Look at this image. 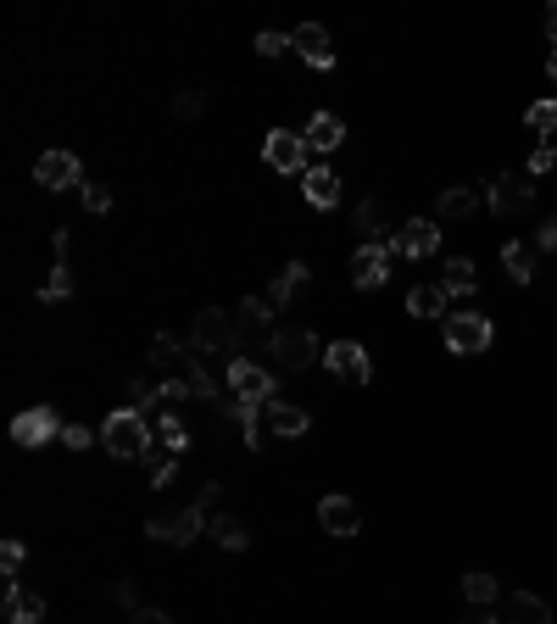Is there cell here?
I'll return each mask as SVG.
<instances>
[{
	"instance_id": "43",
	"label": "cell",
	"mask_w": 557,
	"mask_h": 624,
	"mask_svg": "<svg viewBox=\"0 0 557 624\" xmlns=\"http://www.w3.org/2000/svg\"><path fill=\"white\" fill-rule=\"evenodd\" d=\"M134 624H173L162 608H134Z\"/></svg>"
},
{
	"instance_id": "5",
	"label": "cell",
	"mask_w": 557,
	"mask_h": 624,
	"mask_svg": "<svg viewBox=\"0 0 557 624\" xmlns=\"http://www.w3.org/2000/svg\"><path fill=\"white\" fill-rule=\"evenodd\" d=\"M268 357H279V368H312V363H324V346H318V335H312L307 324L301 329H273Z\"/></svg>"
},
{
	"instance_id": "45",
	"label": "cell",
	"mask_w": 557,
	"mask_h": 624,
	"mask_svg": "<svg viewBox=\"0 0 557 624\" xmlns=\"http://www.w3.org/2000/svg\"><path fill=\"white\" fill-rule=\"evenodd\" d=\"M457 624H502V619H491V613H468V619H457Z\"/></svg>"
},
{
	"instance_id": "1",
	"label": "cell",
	"mask_w": 557,
	"mask_h": 624,
	"mask_svg": "<svg viewBox=\"0 0 557 624\" xmlns=\"http://www.w3.org/2000/svg\"><path fill=\"white\" fill-rule=\"evenodd\" d=\"M101 446L117 457V463H156V457H168L162 446H156L151 418L134 413V407H117V413H106V424H101Z\"/></svg>"
},
{
	"instance_id": "16",
	"label": "cell",
	"mask_w": 557,
	"mask_h": 624,
	"mask_svg": "<svg viewBox=\"0 0 557 624\" xmlns=\"http://www.w3.org/2000/svg\"><path fill=\"white\" fill-rule=\"evenodd\" d=\"M318 524H324L329 535H340V541H351V535L363 530V513H357L351 496H324V502H318Z\"/></svg>"
},
{
	"instance_id": "44",
	"label": "cell",
	"mask_w": 557,
	"mask_h": 624,
	"mask_svg": "<svg viewBox=\"0 0 557 624\" xmlns=\"http://www.w3.org/2000/svg\"><path fill=\"white\" fill-rule=\"evenodd\" d=\"M541 246H546V251H557V218H546V223H541Z\"/></svg>"
},
{
	"instance_id": "38",
	"label": "cell",
	"mask_w": 557,
	"mask_h": 624,
	"mask_svg": "<svg viewBox=\"0 0 557 624\" xmlns=\"http://www.w3.org/2000/svg\"><path fill=\"white\" fill-rule=\"evenodd\" d=\"M173 480H179V457H156V463H151V485H156V491H168Z\"/></svg>"
},
{
	"instance_id": "27",
	"label": "cell",
	"mask_w": 557,
	"mask_h": 624,
	"mask_svg": "<svg viewBox=\"0 0 557 624\" xmlns=\"http://www.w3.org/2000/svg\"><path fill=\"white\" fill-rule=\"evenodd\" d=\"M184 357H190V340H184V335H168V329H162V335L151 340V363H156V368L179 374V368H184Z\"/></svg>"
},
{
	"instance_id": "21",
	"label": "cell",
	"mask_w": 557,
	"mask_h": 624,
	"mask_svg": "<svg viewBox=\"0 0 557 624\" xmlns=\"http://www.w3.org/2000/svg\"><path fill=\"white\" fill-rule=\"evenodd\" d=\"M268 429H273V435H285V441H296V435H307V429H312V413L273 396V402H268Z\"/></svg>"
},
{
	"instance_id": "9",
	"label": "cell",
	"mask_w": 557,
	"mask_h": 624,
	"mask_svg": "<svg viewBox=\"0 0 557 624\" xmlns=\"http://www.w3.org/2000/svg\"><path fill=\"white\" fill-rule=\"evenodd\" d=\"M51 441H62V418L51 413V407H28V413H17L12 418V446H51Z\"/></svg>"
},
{
	"instance_id": "8",
	"label": "cell",
	"mask_w": 557,
	"mask_h": 624,
	"mask_svg": "<svg viewBox=\"0 0 557 624\" xmlns=\"http://www.w3.org/2000/svg\"><path fill=\"white\" fill-rule=\"evenodd\" d=\"M324 368L335 379H351V385H368V379H374V363H368L363 340H335V346H324Z\"/></svg>"
},
{
	"instance_id": "2",
	"label": "cell",
	"mask_w": 557,
	"mask_h": 624,
	"mask_svg": "<svg viewBox=\"0 0 557 624\" xmlns=\"http://www.w3.org/2000/svg\"><path fill=\"white\" fill-rule=\"evenodd\" d=\"M190 351L195 357H240V324H229V312L207 307V312H195V324H190Z\"/></svg>"
},
{
	"instance_id": "25",
	"label": "cell",
	"mask_w": 557,
	"mask_h": 624,
	"mask_svg": "<svg viewBox=\"0 0 557 624\" xmlns=\"http://www.w3.org/2000/svg\"><path fill=\"white\" fill-rule=\"evenodd\" d=\"M207 535L223 546V552H246V546H251V530H246L240 519H234V513H212Z\"/></svg>"
},
{
	"instance_id": "17",
	"label": "cell",
	"mask_w": 557,
	"mask_h": 624,
	"mask_svg": "<svg viewBox=\"0 0 557 624\" xmlns=\"http://www.w3.org/2000/svg\"><path fill=\"white\" fill-rule=\"evenodd\" d=\"M51 246H56V268H51V279L39 285V301H62V296H73V262H67V229H56V234H51Z\"/></svg>"
},
{
	"instance_id": "29",
	"label": "cell",
	"mask_w": 557,
	"mask_h": 624,
	"mask_svg": "<svg viewBox=\"0 0 557 624\" xmlns=\"http://www.w3.org/2000/svg\"><path fill=\"white\" fill-rule=\"evenodd\" d=\"M502 268H507L513 285H530V279H535V251L519 246V240H507V246H502Z\"/></svg>"
},
{
	"instance_id": "3",
	"label": "cell",
	"mask_w": 557,
	"mask_h": 624,
	"mask_svg": "<svg viewBox=\"0 0 557 624\" xmlns=\"http://www.w3.org/2000/svg\"><path fill=\"white\" fill-rule=\"evenodd\" d=\"M145 535L168 546H190L207 535V507L190 502V507H173V513H156V519H145Z\"/></svg>"
},
{
	"instance_id": "22",
	"label": "cell",
	"mask_w": 557,
	"mask_h": 624,
	"mask_svg": "<svg viewBox=\"0 0 557 624\" xmlns=\"http://www.w3.org/2000/svg\"><path fill=\"white\" fill-rule=\"evenodd\" d=\"M307 262H285V268H279V279H273L268 285V307H290V301H296V290H307Z\"/></svg>"
},
{
	"instance_id": "30",
	"label": "cell",
	"mask_w": 557,
	"mask_h": 624,
	"mask_svg": "<svg viewBox=\"0 0 557 624\" xmlns=\"http://www.w3.org/2000/svg\"><path fill=\"white\" fill-rule=\"evenodd\" d=\"M446 290L441 285H413L407 290V312H413V318H435V312H446Z\"/></svg>"
},
{
	"instance_id": "41",
	"label": "cell",
	"mask_w": 557,
	"mask_h": 624,
	"mask_svg": "<svg viewBox=\"0 0 557 624\" xmlns=\"http://www.w3.org/2000/svg\"><path fill=\"white\" fill-rule=\"evenodd\" d=\"M112 602H117V608H140V591H134V580H117V585H112Z\"/></svg>"
},
{
	"instance_id": "39",
	"label": "cell",
	"mask_w": 557,
	"mask_h": 624,
	"mask_svg": "<svg viewBox=\"0 0 557 624\" xmlns=\"http://www.w3.org/2000/svg\"><path fill=\"white\" fill-rule=\"evenodd\" d=\"M201 106H207V95H201V90H179V95H173V117H201Z\"/></svg>"
},
{
	"instance_id": "18",
	"label": "cell",
	"mask_w": 557,
	"mask_h": 624,
	"mask_svg": "<svg viewBox=\"0 0 557 624\" xmlns=\"http://www.w3.org/2000/svg\"><path fill=\"white\" fill-rule=\"evenodd\" d=\"M301 140H307V151H340V145H346V123H340L335 112H312V123H307V134H301Z\"/></svg>"
},
{
	"instance_id": "14",
	"label": "cell",
	"mask_w": 557,
	"mask_h": 624,
	"mask_svg": "<svg viewBox=\"0 0 557 624\" xmlns=\"http://www.w3.org/2000/svg\"><path fill=\"white\" fill-rule=\"evenodd\" d=\"M290 45H296V56L307 67H318V73H329V67H335V45H329V28L324 23H301L296 34H290Z\"/></svg>"
},
{
	"instance_id": "36",
	"label": "cell",
	"mask_w": 557,
	"mask_h": 624,
	"mask_svg": "<svg viewBox=\"0 0 557 624\" xmlns=\"http://www.w3.org/2000/svg\"><path fill=\"white\" fill-rule=\"evenodd\" d=\"M23 558H28V546H23V541H6V546H0V574H6V580H17Z\"/></svg>"
},
{
	"instance_id": "7",
	"label": "cell",
	"mask_w": 557,
	"mask_h": 624,
	"mask_svg": "<svg viewBox=\"0 0 557 624\" xmlns=\"http://www.w3.org/2000/svg\"><path fill=\"white\" fill-rule=\"evenodd\" d=\"M530 201H535V184L524 179V173H496V179L485 184V207H491L496 218H519Z\"/></svg>"
},
{
	"instance_id": "46",
	"label": "cell",
	"mask_w": 557,
	"mask_h": 624,
	"mask_svg": "<svg viewBox=\"0 0 557 624\" xmlns=\"http://www.w3.org/2000/svg\"><path fill=\"white\" fill-rule=\"evenodd\" d=\"M546 39H552V45H557V6H552V12H546Z\"/></svg>"
},
{
	"instance_id": "12",
	"label": "cell",
	"mask_w": 557,
	"mask_h": 624,
	"mask_svg": "<svg viewBox=\"0 0 557 624\" xmlns=\"http://www.w3.org/2000/svg\"><path fill=\"white\" fill-rule=\"evenodd\" d=\"M441 251V223L435 218H407L402 234L390 240V257H435Z\"/></svg>"
},
{
	"instance_id": "10",
	"label": "cell",
	"mask_w": 557,
	"mask_h": 624,
	"mask_svg": "<svg viewBox=\"0 0 557 624\" xmlns=\"http://www.w3.org/2000/svg\"><path fill=\"white\" fill-rule=\"evenodd\" d=\"M262 162H268L273 173H307V140H301L296 129H273L268 140H262Z\"/></svg>"
},
{
	"instance_id": "33",
	"label": "cell",
	"mask_w": 557,
	"mask_h": 624,
	"mask_svg": "<svg viewBox=\"0 0 557 624\" xmlns=\"http://www.w3.org/2000/svg\"><path fill=\"white\" fill-rule=\"evenodd\" d=\"M524 117H530V129H535V134H557V101H535Z\"/></svg>"
},
{
	"instance_id": "28",
	"label": "cell",
	"mask_w": 557,
	"mask_h": 624,
	"mask_svg": "<svg viewBox=\"0 0 557 624\" xmlns=\"http://www.w3.org/2000/svg\"><path fill=\"white\" fill-rule=\"evenodd\" d=\"M480 201H485L480 190H468V184H452V190H441L435 212H441V218H468V212H480Z\"/></svg>"
},
{
	"instance_id": "37",
	"label": "cell",
	"mask_w": 557,
	"mask_h": 624,
	"mask_svg": "<svg viewBox=\"0 0 557 624\" xmlns=\"http://www.w3.org/2000/svg\"><path fill=\"white\" fill-rule=\"evenodd\" d=\"M95 441H101V435H90L84 424H62V446H67V452H90Z\"/></svg>"
},
{
	"instance_id": "35",
	"label": "cell",
	"mask_w": 557,
	"mask_h": 624,
	"mask_svg": "<svg viewBox=\"0 0 557 624\" xmlns=\"http://www.w3.org/2000/svg\"><path fill=\"white\" fill-rule=\"evenodd\" d=\"M357 229H363V234H379V229H385V207H379L374 195L357 207Z\"/></svg>"
},
{
	"instance_id": "40",
	"label": "cell",
	"mask_w": 557,
	"mask_h": 624,
	"mask_svg": "<svg viewBox=\"0 0 557 624\" xmlns=\"http://www.w3.org/2000/svg\"><path fill=\"white\" fill-rule=\"evenodd\" d=\"M78 195H84V207H90V212H112V190H106V184H95V179H90Z\"/></svg>"
},
{
	"instance_id": "32",
	"label": "cell",
	"mask_w": 557,
	"mask_h": 624,
	"mask_svg": "<svg viewBox=\"0 0 557 624\" xmlns=\"http://www.w3.org/2000/svg\"><path fill=\"white\" fill-rule=\"evenodd\" d=\"M268 324H273L268 296H246V301H240V329H268Z\"/></svg>"
},
{
	"instance_id": "23",
	"label": "cell",
	"mask_w": 557,
	"mask_h": 624,
	"mask_svg": "<svg viewBox=\"0 0 557 624\" xmlns=\"http://www.w3.org/2000/svg\"><path fill=\"white\" fill-rule=\"evenodd\" d=\"M156 446H162L168 457H179V452H190V446H195V435H190V424H184L179 413H162V418H156Z\"/></svg>"
},
{
	"instance_id": "19",
	"label": "cell",
	"mask_w": 557,
	"mask_h": 624,
	"mask_svg": "<svg viewBox=\"0 0 557 624\" xmlns=\"http://www.w3.org/2000/svg\"><path fill=\"white\" fill-rule=\"evenodd\" d=\"M301 195H307V201H312V207H335V201H340V173L335 168H324V162H318V168H307V173H301Z\"/></svg>"
},
{
	"instance_id": "31",
	"label": "cell",
	"mask_w": 557,
	"mask_h": 624,
	"mask_svg": "<svg viewBox=\"0 0 557 624\" xmlns=\"http://www.w3.org/2000/svg\"><path fill=\"white\" fill-rule=\"evenodd\" d=\"M463 597L474 602V608H491V602H496V580H491V574H480V569L463 574Z\"/></svg>"
},
{
	"instance_id": "15",
	"label": "cell",
	"mask_w": 557,
	"mask_h": 624,
	"mask_svg": "<svg viewBox=\"0 0 557 624\" xmlns=\"http://www.w3.org/2000/svg\"><path fill=\"white\" fill-rule=\"evenodd\" d=\"M0 613H6V624H39L45 619V597L39 591H23L17 580L0 585Z\"/></svg>"
},
{
	"instance_id": "4",
	"label": "cell",
	"mask_w": 557,
	"mask_h": 624,
	"mask_svg": "<svg viewBox=\"0 0 557 624\" xmlns=\"http://www.w3.org/2000/svg\"><path fill=\"white\" fill-rule=\"evenodd\" d=\"M491 340L496 324L485 312H452L446 318V351H457V357H480V351H491Z\"/></svg>"
},
{
	"instance_id": "26",
	"label": "cell",
	"mask_w": 557,
	"mask_h": 624,
	"mask_svg": "<svg viewBox=\"0 0 557 624\" xmlns=\"http://www.w3.org/2000/svg\"><path fill=\"white\" fill-rule=\"evenodd\" d=\"M441 290H446V296H474V290H480V273H474V262H468V257H446Z\"/></svg>"
},
{
	"instance_id": "11",
	"label": "cell",
	"mask_w": 557,
	"mask_h": 624,
	"mask_svg": "<svg viewBox=\"0 0 557 624\" xmlns=\"http://www.w3.org/2000/svg\"><path fill=\"white\" fill-rule=\"evenodd\" d=\"M34 179L45 184V190H73V184L84 190V184H90V179H84V162H78L73 151H45L34 162Z\"/></svg>"
},
{
	"instance_id": "34",
	"label": "cell",
	"mask_w": 557,
	"mask_h": 624,
	"mask_svg": "<svg viewBox=\"0 0 557 624\" xmlns=\"http://www.w3.org/2000/svg\"><path fill=\"white\" fill-rule=\"evenodd\" d=\"M285 51H296L290 34H279V28H262V34H257V56H285Z\"/></svg>"
},
{
	"instance_id": "24",
	"label": "cell",
	"mask_w": 557,
	"mask_h": 624,
	"mask_svg": "<svg viewBox=\"0 0 557 624\" xmlns=\"http://www.w3.org/2000/svg\"><path fill=\"white\" fill-rule=\"evenodd\" d=\"M184 379H190V390H195V402H223V390H218V379H212V368H207V357H184V368H179Z\"/></svg>"
},
{
	"instance_id": "20",
	"label": "cell",
	"mask_w": 557,
	"mask_h": 624,
	"mask_svg": "<svg viewBox=\"0 0 557 624\" xmlns=\"http://www.w3.org/2000/svg\"><path fill=\"white\" fill-rule=\"evenodd\" d=\"M502 624H552V608H546V597H535V591H513V597L502 602Z\"/></svg>"
},
{
	"instance_id": "47",
	"label": "cell",
	"mask_w": 557,
	"mask_h": 624,
	"mask_svg": "<svg viewBox=\"0 0 557 624\" xmlns=\"http://www.w3.org/2000/svg\"><path fill=\"white\" fill-rule=\"evenodd\" d=\"M546 73H552V84H557V51H552V56H546Z\"/></svg>"
},
{
	"instance_id": "42",
	"label": "cell",
	"mask_w": 557,
	"mask_h": 624,
	"mask_svg": "<svg viewBox=\"0 0 557 624\" xmlns=\"http://www.w3.org/2000/svg\"><path fill=\"white\" fill-rule=\"evenodd\" d=\"M552 168H557V151H552V145H541V151L530 156V173H552Z\"/></svg>"
},
{
	"instance_id": "13",
	"label": "cell",
	"mask_w": 557,
	"mask_h": 624,
	"mask_svg": "<svg viewBox=\"0 0 557 624\" xmlns=\"http://www.w3.org/2000/svg\"><path fill=\"white\" fill-rule=\"evenodd\" d=\"M385 279H390V246H379V240L357 246V257H351V285H357V290H379Z\"/></svg>"
},
{
	"instance_id": "6",
	"label": "cell",
	"mask_w": 557,
	"mask_h": 624,
	"mask_svg": "<svg viewBox=\"0 0 557 624\" xmlns=\"http://www.w3.org/2000/svg\"><path fill=\"white\" fill-rule=\"evenodd\" d=\"M229 396H240V402H273L279 379L262 363H251V357H229Z\"/></svg>"
}]
</instances>
